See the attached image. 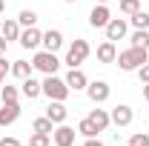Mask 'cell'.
<instances>
[{
  "instance_id": "1",
  "label": "cell",
  "mask_w": 149,
  "mask_h": 146,
  "mask_svg": "<svg viewBox=\"0 0 149 146\" xmlns=\"http://www.w3.org/2000/svg\"><path fill=\"white\" fill-rule=\"evenodd\" d=\"M115 63H118L123 72H138L143 63H149V49H135V46H129V49L118 52Z\"/></svg>"
},
{
  "instance_id": "2",
  "label": "cell",
  "mask_w": 149,
  "mask_h": 146,
  "mask_svg": "<svg viewBox=\"0 0 149 146\" xmlns=\"http://www.w3.org/2000/svg\"><path fill=\"white\" fill-rule=\"evenodd\" d=\"M32 66L40 74H57V69L63 66V60L57 57V52H46V49H37L32 57Z\"/></svg>"
},
{
  "instance_id": "3",
  "label": "cell",
  "mask_w": 149,
  "mask_h": 146,
  "mask_svg": "<svg viewBox=\"0 0 149 146\" xmlns=\"http://www.w3.org/2000/svg\"><path fill=\"white\" fill-rule=\"evenodd\" d=\"M89 55H92V46H89V40L77 37V40H72V46L66 49V57H63V63H66L69 69H80V63H83Z\"/></svg>"
},
{
  "instance_id": "4",
  "label": "cell",
  "mask_w": 149,
  "mask_h": 146,
  "mask_svg": "<svg viewBox=\"0 0 149 146\" xmlns=\"http://www.w3.org/2000/svg\"><path fill=\"white\" fill-rule=\"evenodd\" d=\"M43 95H46L49 100H63V103H66V97L72 95V89L66 86L63 77H57V74H46V77H43Z\"/></svg>"
},
{
  "instance_id": "5",
  "label": "cell",
  "mask_w": 149,
  "mask_h": 146,
  "mask_svg": "<svg viewBox=\"0 0 149 146\" xmlns=\"http://www.w3.org/2000/svg\"><path fill=\"white\" fill-rule=\"evenodd\" d=\"M112 95V86L106 80H89V86H86V97L92 100L95 106H100V103H106Z\"/></svg>"
},
{
  "instance_id": "6",
  "label": "cell",
  "mask_w": 149,
  "mask_h": 146,
  "mask_svg": "<svg viewBox=\"0 0 149 146\" xmlns=\"http://www.w3.org/2000/svg\"><path fill=\"white\" fill-rule=\"evenodd\" d=\"M109 117H112V126L126 129V126H132V120H135V109H132L129 103H118V106L109 112Z\"/></svg>"
},
{
  "instance_id": "7",
  "label": "cell",
  "mask_w": 149,
  "mask_h": 146,
  "mask_svg": "<svg viewBox=\"0 0 149 146\" xmlns=\"http://www.w3.org/2000/svg\"><path fill=\"white\" fill-rule=\"evenodd\" d=\"M123 37H129V20L126 17H112L109 23H106V40L118 43V40H123Z\"/></svg>"
},
{
  "instance_id": "8",
  "label": "cell",
  "mask_w": 149,
  "mask_h": 146,
  "mask_svg": "<svg viewBox=\"0 0 149 146\" xmlns=\"http://www.w3.org/2000/svg\"><path fill=\"white\" fill-rule=\"evenodd\" d=\"M40 40H43V32H40L37 26H29V29L20 32V40H17V43L26 49V52H37V49H40Z\"/></svg>"
},
{
  "instance_id": "9",
  "label": "cell",
  "mask_w": 149,
  "mask_h": 146,
  "mask_svg": "<svg viewBox=\"0 0 149 146\" xmlns=\"http://www.w3.org/2000/svg\"><path fill=\"white\" fill-rule=\"evenodd\" d=\"M112 20V12L106 3H95V9L89 12V26L92 29H106V23Z\"/></svg>"
},
{
  "instance_id": "10",
  "label": "cell",
  "mask_w": 149,
  "mask_h": 146,
  "mask_svg": "<svg viewBox=\"0 0 149 146\" xmlns=\"http://www.w3.org/2000/svg\"><path fill=\"white\" fill-rule=\"evenodd\" d=\"M74 132L72 126H66V123H57L55 132H52V143L55 146H74Z\"/></svg>"
},
{
  "instance_id": "11",
  "label": "cell",
  "mask_w": 149,
  "mask_h": 146,
  "mask_svg": "<svg viewBox=\"0 0 149 146\" xmlns=\"http://www.w3.org/2000/svg\"><path fill=\"white\" fill-rule=\"evenodd\" d=\"M46 117L52 120V123H66V117H69V109H66V103L63 100H49V106H46Z\"/></svg>"
},
{
  "instance_id": "12",
  "label": "cell",
  "mask_w": 149,
  "mask_h": 146,
  "mask_svg": "<svg viewBox=\"0 0 149 146\" xmlns=\"http://www.w3.org/2000/svg\"><path fill=\"white\" fill-rule=\"evenodd\" d=\"M63 80H66V86L72 92H86V86H89V77H86L83 69H69V74Z\"/></svg>"
},
{
  "instance_id": "13",
  "label": "cell",
  "mask_w": 149,
  "mask_h": 146,
  "mask_svg": "<svg viewBox=\"0 0 149 146\" xmlns=\"http://www.w3.org/2000/svg\"><path fill=\"white\" fill-rule=\"evenodd\" d=\"M20 100H15V103H0V126H12L15 120L20 117Z\"/></svg>"
},
{
  "instance_id": "14",
  "label": "cell",
  "mask_w": 149,
  "mask_h": 146,
  "mask_svg": "<svg viewBox=\"0 0 149 146\" xmlns=\"http://www.w3.org/2000/svg\"><path fill=\"white\" fill-rule=\"evenodd\" d=\"M40 46H43L46 52H60V49H63V32H60V29H49V32H43Z\"/></svg>"
},
{
  "instance_id": "15",
  "label": "cell",
  "mask_w": 149,
  "mask_h": 146,
  "mask_svg": "<svg viewBox=\"0 0 149 146\" xmlns=\"http://www.w3.org/2000/svg\"><path fill=\"white\" fill-rule=\"evenodd\" d=\"M20 95L26 97V100H35L43 95V80H37V77H26V80H20Z\"/></svg>"
},
{
  "instance_id": "16",
  "label": "cell",
  "mask_w": 149,
  "mask_h": 146,
  "mask_svg": "<svg viewBox=\"0 0 149 146\" xmlns=\"http://www.w3.org/2000/svg\"><path fill=\"white\" fill-rule=\"evenodd\" d=\"M20 32H23V26L17 23V17H9V20H3V26H0V35L6 37L9 43L20 40Z\"/></svg>"
},
{
  "instance_id": "17",
  "label": "cell",
  "mask_w": 149,
  "mask_h": 146,
  "mask_svg": "<svg viewBox=\"0 0 149 146\" xmlns=\"http://www.w3.org/2000/svg\"><path fill=\"white\" fill-rule=\"evenodd\" d=\"M115 57H118V46H115L112 40H103V43L97 46V60H100V63H115Z\"/></svg>"
},
{
  "instance_id": "18",
  "label": "cell",
  "mask_w": 149,
  "mask_h": 146,
  "mask_svg": "<svg viewBox=\"0 0 149 146\" xmlns=\"http://www.w3.org/2000/svg\"><path fill=\"white\" fill-rule=\"evenodd\" d=\"M86 117H89V120H92V123L100 129V132H106V129L112 126V117H109V112H106V109H92Z\"/></svg>"
},
{
  "instance_id": "19",
  "label": "cell",
  "mask_w": 149,
  "mask_h": 146,
  "mask_svg": "<svg viewBox=\"0 0 149 146\" xmlns=\"http://www.w3.org/2000/svg\"><path fill=\"white\" fill-rule=\"evenodd\" d=\"M35 72V66L29 63V60H12V74L17 77V80H26V77H32Z\"/></svg>"
},
{
  "instance_id": "20",
  "label": "cell",
  "mask_w": 149,
  "mask_h": 146,
  "mask_svg": "<svg viewBox=\"0 0 149 146\" xmlns=\"http://www.w3.org/2000/svg\"><path fill=\"white\" fill-rule=\"evenodd\" d=\"M129 46H135V49H149V29H135L129 35Z\"/></svg>"
},
{
  "instance_id": "21",
  "label": "cell",
  "mask_w": 149,
  "mask_h": 146,
  "mask_svg": "<svg viewBox=\"0 0 149 146\" xmlns=\"http://www.w3.org/2000/svg\"><path fill=\"white\" fill-rule=\"evenodd\" d=\"M77 135H83V138H97V135H100V129L95 126L89 117H83V120L77 123Z\"/></svg>"
},
{
  "instance_id": "22",
  "label": "cell",
  "mask_w": 149,
  "mask_h": 146,
  "mask_svg": "<svg viewBox=\"0 0 149 146\" xmlns=\"http://www.w3.org/2000/svg\"><path fill=\"white\" fill-rule=\"evenodd\" d=\"M0 97H3V103H15V100H20V89L3 83V86H0Z\"/></svg>"
},
{
  "instance_id": "23",
  "label": "cell",
  "mask_w": 149,
  "mask_h": 146,
  "mask_svg": "<svg viewBox=\"0 0 149 146\" xmlns=\"http://www.w3.org/2000/svg\"><path fill=\"white\" fill-rule=\"evenodd\" d=\"M32 132H46V135H52V132H55V123H52L46 115H43V117H35V120H32Z\"/></svg>"
},
{
  "instance_id": "24",
  "label": "cell",
  "mask_w": 149,
  "mask_h": 146,
  "mask_svg": "<svg viewBox=\"0 0 149 146\" xmlns=\"http://www.w3.org/2000/svg\"><path fill=\"white\" fill-rule=\"evenodd\" d=\"M17 23L23 26V29H29V26H37V12L35 9H23L17 15Z\"/></svg>"
},
{
  "instance_id": "25",
  "label": "cell",
  "mask_w": 149,
  "mask_h": 146,
  "mask_svg": "<svg viewBox=\"0 0 149 146\" xmlns=\"http://www.w3.org/2000/svg\"><path fill=\"white\" fill-rule=\"evenodd\" d=\"M129 23L135 26V29H149V12L138 9V12H135V15L129 17Z\"/></svg>"
},
{
  "instance_id": "26",
  "label": "cell",
  "mask_w": 149,
  "mask_h": 146,
  "mask_svg": "<svg viewBox=\"0 0 149 146\" xmlns=\"http://www.w3.org/2000/svg\"><path fill=\"white\" fill-rule=\"evenodd\" d=\"M29 146H52V135H46V132H32V135H29Z\"/></svg>"
},
{
  "instance_id": "27",
  "label": "cell",
  "mask_w": 149,
  "mask_h": 146,
  "mask_svg": "<svg viewBox=\"0 0 149 146\" xmlns=\"http://www.w3.org/2000/svg\"><path fill=\"white\" fill-rule=\"evenodd\" d=\"M138 9H141V0H120V15L132 17V15H135Z\"/></svg>"
},
{
  "instance_id": "28",
  "label": "cell",
  "mask_w": 149,
  "mask_h": 146,
  "mask_svg": "<svg viewBox=\"0 0 149 146\" xmlns=\"http://www.w3.org/2000/svg\"><path fill=\"white\" fill-rule=\"evenodd\" d=\"M129 146H149V135L146 132H135L129 138Z\"/></svg>"
},
{
  "instance_id": "29",
  "label": "cell",
  "mask_w": 149,
  "mask_h": 146,
  "mask_svg": "<svg viewBox=\"0 0 149 146\" xmlns=\"http://www.w3.org/2000/svg\"><path fill=\"white\" fill-rule=\"evenodd\" d=\"M0 74L6 77V74H12V63L6 60V55H0Z\"/></svg>"
},
{
  "instance_id": "30",
  "label": "cell",
  "mask_w": 149,
  "mask_h": 146,
  "mask_svg": "<svg viewBox=\"0 0 149 146\" xmlns=\"http://www.w3.org/2000/svg\"><path fill=\"white\" fill-rule=\"evenodd\" d=\"M0 146H23L17 138H12V135H6V138H0Z\"/></svg>"
},
{
  "instance_id": "31",
  "label": "cell",
  "mask_w": 149,
  "mask_h": 146,
  "mask_svg": "<svg viewBox=\"0 0 149 146\" xmlns=\"http://www.w3.org/2000/svg\"><path fill=\"white\" fill-rule=\"evenodd\" d=\"M138 77H141V83H149V63H143L138 69Z\"/></svg>"
},
{
  "instance_id": "32",
  "label": "cell",
  "mask_w": 149,
  "mask_h": 146,
  "mask_svg": "<svg viewBox=\"0 0 149 146\" xmlns=\"http://www.w3.org/2000/svg\"><path fill=\"white\" fill-rule=\"evenodd\" d=\"M83 146H106V143H103L100 138H86V140H83Z\"/></svg>"
},
{
  "instance_id": "33",
  "label": "cell",
  "mask_w": 149,
  "mask_h": 146,
  "mask_svg": "<svg viewBox=\"0 0 149 146\" xmlns=\"http://www.w3.org/2000/svg\"><path fill=\"white\" fill-rule=\"evenodd\" d=\"M6 49H9V40L0 35V55H6Z\"/></svg>"
},
{
  "instance_id": "34",
  "label": "cell",
  "mask_w": 149,
  "mask_h": 146,
  "mask_svg": "<svg viewBox=\"0 0 149 146\" xmlns=\"http://www.w3.org/2000/svg\"><path fill=\"white\" fill-rule=\"evenodd\" d=\"M143 100L149 103V83H143Z\"/></svg>"
},
{
  "instance_id": "35",
  "label": "cell",
  "mask_w": 149,
  "mask_h": 146,
  "mask_svg": "<svg viewBox=\"0 0 149 146\" xmlns=\"http://www.w3.org/2000/svg\"><path fill=\"white\" fill-rule=\"evenodd\" d=\"M3 12H6V0H0V15H3Z\"/></svg>"
},
{
  "instance_id": "36",
  "label": "cell",
  "mask_w": 149,
  "mask_h": 146,
  "mask_svg": "<svg viewBox=\"0 0 149 146\" xmlns=\"http://www.w3.org/2000/svg\"><path fill=\"white\" fill-rule=\"evenodd\" d=\"M3 83H6V77H3V74H0V86H3Z\"/></svg>"
},
{
  "instance_id": "37",
  "label": "cell",
  "mask_w": 149,
  "mask_h": 146,
  "mask_svg": "<svg viewBox=\"0 0 149 146\" xmlns=\"http://www.w3.org/2000/svg\"><path fill=\"white\" fill-rule=\"evenodd\" d=\"M95 3H109V0H95Z\"/></svg>"
},
{
  "instance_id": "38",
  "label": "cell",
  "mask_w": 149,
  "mask_h": 146,
  "mask_svg": "<svg viewBox=\"0 0 149 146\" xmlns=\"http://www.w3.org/2000/svg\"><path fill=\"white\" fill-rule=\"evenodd\" d=\"M63 3H77V0H63Z\"/></svg>"
},
{
  "instance_id": "39",
  "label": "cell",
  "mask_w": 149,
  "mask_h": 146,
  "mask_svg": "<svg viewBox=\"0 0 149 146\" xmlns=\"http://www.w3.org/2000/svg\"><path fill=\"white\" fill-rule=\"evenodd\" d=\"M0 103H3V97H0Z\"/></svg>"
}]
</instances>
